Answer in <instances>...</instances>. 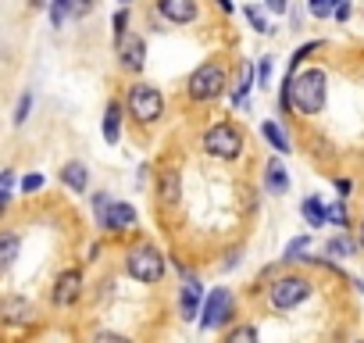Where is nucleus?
<instances>
[{"label": "nucleus", "instance_id": "b1692460", "mask_svg": "<svg viewBox=\"0 0 364 343\" xmlns=\"http://www.w3.org/2000/svg\"><path fill=\"white\" fill-rule=\"evenodd\" d=\"M250 90H254V65L247 61V65L240 68V86H236V97H232V100L240 104V100H243V97H247Z\"/></svg>", "mask_w": 364, "mask_h": 343}, {"label": "nucleus", "instance_id": "7c9ffc66", "mask_svg": "<svg viewBox=\"0 0 364 343\" xmlns=\"http://www.w3.org/2000/svg\"><path fill=\"white\" fill-rule=\"evenodd\" d=\"M29 111H33V93H22V100H18V107H15V125H22V122L29 118Z\"/></svg>", "mask_w": 364, "mask_h": 343}, {"label": "nucleus", "instance_id": "dca6fc26", "mask_svg": "<svg viewBox=\"0 0 364 343\" xmlns=\"http://www.w3.org/2000/svg\"><path fill=\"white\" fill-rule=\"evenodd\" d=\"M264 190L275 194V197L289 194V176H286V164H282L279 157H272V161L264 164Z\"/></svg>", "mask_w": 364, "mask_h": 343}, {"label": "nucleus", "instance_id": "393cba45", "mask_svg": "<svg viewBox=\"0 0 364 343\" xmlns=\"http://www.w3.org/2000/svg\"><path fill=\"white\" fill-rule=\"evenodd\" d=\"M293 79H289V72H286V79H282V90H279V111L282 115H293Z\"/></svg>", "mask_w": 364, "mask_h": 343}, {"label": "nucleus", "instance_id": "6ab92c4d", "mask_svg": "<svg viewBox=\"0 0 364 343\" xmlns=\"http://www.w3.org/2000/svg\"><path fill=\"white\" fill-rule=\"evenodd\" d=\"M261 136H264V139H268V143H272L279 154H289V150H293V143H289V132H286L279 122H264V125H261Z\"/></svg>", "mask_w": 364, "mask_h": 343}, {"label": "nucleus", "instance_id": "c85d7f7f", "mask_svg": "<svg viewBox=\"0 0 364 343\" xmlns=\"http://www.w3.org/2000/svg\"><path fill=\"white\" fill-rule=\"evenodd\" d=\"M43 183H47V179L40 176V172H29V176L22 179V194H40V190H43Z\"/></svg>", "mask_w": 364, "mask_h": 343}, {"label": "nucleus", "instance_id": "2f4dec72", "mask_svg": "<svg viewBox=\"0 0 364 343\" xmlns=\"http://www.w3.org/2000/svg\"><path fill=\"white\" fill-rule=\"evenodd\" d=\"M328 222H332V226H339V229H346V204H343V201L328 208Z\"/></svg>", "mask_w": 364, "mask_h": 343}, {"label": "nucleus", "instance_id": "c756f323", "mask_svg": "<svg viewBox=\"0 0 364 343\" xmlns=\"http://www.w3.org/2000/svg\"><path fill=\"white\" fill-rule=\"evenodd\" d=\"M125 26H129V11H118V15L111 19V33H114V43H118V40H122V36L129 33Z\"/></svg>", "mask_w": 364, "mask_h": 343}, {"label": "nucleus", "instance_id": "f3484780", "mask_svg": "<svg viewBox=\"0 0 364 343\" xmlns=\"http://www.w3.org/2000/svg\"><path fill=\"white\" fill-rule=\"evenodd\" d=\"M58 179H61L68 190H75V194H86V186H90V168H86L82 161H68V164L58 172Z\"/></svg>", "mask_w": 364, "mask_h": 343}, {"label": "nucleus", "instance_id": "ea45409f", "mask_svg": "<svg viewBox=\"0 0 364 343\" xmlns=\"http://www.w3.org/2000/svg\"><path fill=\"white\" fill-rule=\"evenodd\" d=\"M29 8L33 11H43V8H50V0H29Z\"/></svg>", "mask_w": 364, "mask_h": 343}, {"label": "nucleus", "instance_id": "5701e85b", "mask_svg": "<svg viewBox=\"0 0 364 343\" xmlns=\"http://www.w3.org/2000/svg\"><path fill=\"white\" fill-rule=\"evenodd\" d=\"M336 8H339V0H307V11L314 19H336Z\"/></svg>", "mask_w": 364, "mask_h": 343}, {"label": "nucleus", "instance_id": "f704fd0d", "mask_svg": "<svg viewBox=\"0 0 364 343\" xmlns=\"http://www.w3.org/2000/svg\"><path fill=\"white\" fill-rule=\"evenodd\" d=\"M268 75H272V58H261V68H257V83L264 86V83H268Z\"/></svg>", "mask_w": 364, "mask_h": 343}, {"label": "nucleus", "instance_id": "ddd939ff", "mask_svg": "<svg viewBox=\"0 0 364 343\" xmlns=\"http://www.w3.org/2000/svg\"><path fill=\"white\" fill-rule=\"evenodd\" d=\"M0 315H4L8 325H29L36 318V304L26 300V297H4V304H0Z\"/></svg>", "mask_w": 364, "mask_h": 343}, {"label": "nucleus", "instance_id": "4be33fe9", "mask_svg": "<svg viewBox=\"0 0 364 343\" xmlns=\"http://www.w3.org/2000/svg\"><path fill=\"white\" fill-rule=\"evenodd\" d=\"M47 11H50V26H54V29H61V26H65V19L75 11V0H50V8H47Z\"/></svg>", "mask_w": 364, "mask_h": 343}, {"label": "nucleus", "instance_id": "4c0bfd02", "mask_svg": "<svg viewBox=\"0 0 364 343\" xmlns=\"http://www.w3.org/2000/svg\"><path fill=\"white\" fill-rule=\"evenodd\" d=\"M332 186H336V194H339V197H350V190H353V183H350V179H336Z\"/></svg>", "mask_w": 364, "mask_h": 343}, {"label": "nucleus", "instance_id": "c9c22d12", "mask_svg": "<svg viewBox=\"0 0 364 343\" xmlns=\"http://www.w3.org/2000/svg\"><path fill=\"white\" fill-rule=\"evenodd\" d=\"M353 15V8H350V0H339V8H336V22H346Z\"/></svg>", "mask_w": 364, "mask_h": 343}, {"label": "nucleus", "instance_id": "58836bf2", "mask_svg": "<svg viewBox=\"0 0 364 343\" xmlns=\"http://www.w3.org/2000/svg\"><path fill=\"white\" fill-rule=\"evenodd\" d=\"M93 8V0H75V15H82V11H90Z\"/></svg>", "mask_w": 364, "mask_h": 343}, {"label": "nucleus", "instance_id": "1a4fd4ad", "mask_svg": "<svg viewBox=\"0 0 364 343\" xmlns=\"http://www.w3.org/2000/svg\"><path fill=\"white\" fill-rule=\"evenodd\" d=\"M118 65L125 72H143V65H146V43H143V36L125 33L118 40Z\"/></svg>", "mask_w": 364, "mask_h": 343}, {"label": "nucleus", "instance_id": "7ed1b4c3", "mask_svg": "<svg viewBox=\"0 0 364 343\" xmlns=\"http://www.w3.org/2000/svg\"><path fill=\"white\" fill-rule=\"evenodd\" d=\"M93 215L104 233H129L136 229V208L125 201H111L107 194H93Z\"/></svg>", "mask_w": 364, "mask_h": 343}, {"label": "nucleus", "instance_id": "bb28decb", "mask_svg": "<svg viewBox=\"0 0 364 343\" xmlns=\"http://www.w3.org/2000/svg\"><path fill=\"white\" fill-rule=\"evenodd\" d=\"M247 22H250V26H254V29H257V33H264V36H268V33H272V29H268V22H264V15H261V8H257V4H250V8H247Z\"/></svg>", "mask_w": 364, "mask_h": 343}, {"label": "nucleus", "instance_id": "0eeeda50", "mask_svg": "<svg viewBox=\"0 0 364 343\" xmlns=\"http://www.w3.org/2000/svg\"><path fill=\"white\" fill-rule=\"evenodd\" d=\"M311 290H314V283H311L307 275H279V279L268 286V300H272L275 311H289V307L304 304V300L311 297Z\"/></svg>", "mask_w": 364, "mask_h": 343}, {"label": "nucleus", "instance_id": "473e14b6", "mask_svg": "<svg viewBox=\"0 0 364 343\" xmlns=\"http://www.w3.org/2000/svg\"><path fill=\"white\" fill-rule=\"evenodd\" d=\"M229 339H257V325H240V329H229Z\"/></svg>", "mask_w": 364, "mask_h": 343}, {"label": "nucleus", "instance_id": "a19ab883", "mask_svg": "<svg viewBox=\"0 0 364 343\" xmlns=\"http://www.w3.org/2000/svg\"><path fill=\"white\" fill-rule=\"evenodd\" d=\"M357 250H364V218H360V226H357Z\"/></svg>", "mask_w": 364, "mask_h": 343}, {"label": "nucleus", "instance_id": "cd10ccee", "mask_svg": "<svg viewBox=\"0 0 364 343\" xmlns=\"http://www.w3.org/2000/svg\"><path fill=\"white\" fill-rule=\"evenodd\" d=\"M307 243H311V240H307V236H296V240H293V243H289V247H286V258H282V261H304V258H300V254H304V250H307Z\"/></svg>", "mask_w": 364, "mask_h": 343}, {"label": "nucleus", "instance_id": "f257e3e1", "mask_svg": "<svg viewBox=\"0 0 364 343\" xmlns=\"http://www.w3.org/2000/svg\"><path fill=\"white\" fill-rule=\"evenodd\" d=\"M293 79V104L300 115H318L325 107V93H328V79L321 68H304V72H289Z\"/></svg>", "mask_w": 364, "mask_h": 343}, {"label": "nucleus", "instance_id": "9d476101", "mask_svg": "<svg viewBox=\"0 0 364 343\" xmlns=\"http://www.w3.org/2000/svg\"><path fill=\"white\" fill-rule=\"evenodd\" d=\"M50 297H54L58 307H72V304L82 297V272H79V268H65V272L58 275Z\"/></svg>", "mask_w": 364, "mask_h": 343}, {"label": "nucleus", "instance_id": "37998d69", "mask_svg": "<svg viewBox=\"0 0 364 343\" xmlns=\"http://www.w3.org/2000/svg\"><path fill=\"white\" fill-rule=\"evenodd\" d=\"M122 4H129V0H122Z\"/></svg>", "mask_w": 364, "mask_h": 343}, {"label": "nucleus", "instance_id": "412c9836", "mask_svg": "<svg viewBox=\"0 0 364 343\" xmlns=\"http://www.w3.org/2000/svg\"><path fill=\"white\" fill-rule=\"evenodd\" d=\"M353 247H357V240H350L346 233H339V236H332V240L325 243V254H328V258H350Z\"/></svg>", "mask_w": 364, "mask_h": 343}, {"label": "nucleus", "instance_id": "20e7f679", "mask_svg": "<svg viewBox=\"0 0 364 343\" xmlns=\"http://www.w3.org/2000/svg\"><path fill=\"white\" fill-rule=\"evenodd\" d=\"M225 86H229V75H225V68L218 65V61H204L193 75H190V86H186V93H190V100H197V104H208V100H215V97H222L225 93Z\"/></svg>", "mask_w": 364, "mask_h": 343}, {"label": "nucleus", "instance_id": "4468645a", "mask_svg": "<svg viewBox=\"0 0 364 343\" xmlns=\"http://www.w3.org/2000/svg\"><path fill=\"white\" fill-rule=\"evenodd\" d=\"M157 201L161 204H171V208L182 201V176H178L175 168H164L161 176H157Z\"/></svg>", "mask_w": 364, "mask_h": 343}, {"label": "nucleus", "instance_id": "2eb2a0df", "mask_svg": "<svg viewBox=\"0 0 364 343\" xmlns=\"http://www.w3.org/2000/svg\"><path fill=\"white\" fill-rule=\"evenodd\" d=\"M122 118H125V107L118 104V100H107V107H104V125H100V132H104V143H118L122 139Z\"/></svg>", "mask_w": 364, "mask_h": 343}, {"label": "nucleus", "instance_id": "9b49d317", "mask_svg": "<svg viewBox=\"0 0 364 343\" xmlns=\"http://www.w3.org/2000/svg\"><path fill=\"white\" fill-rule=\"evenodd\" d=\"M200 300H204L200 279L197 275H186V283H182V290H178V315H182V322H193L200 315Z\"/></svg>", "mask_w": 364, "mask_h": 343}, {"label": "nucleus", "instance_id": "f8f14e48", "mask_svg": "<svg viewBox=\"0 0 364 343\" xmlns=\"http://www.w3.org/2000/svg\"><path fill=\"white\" fill-rule=\"evenodd\" d=\"M157 11L171 26H190L197 22V0H157Z\"/></svg>", "mask_w": 364, "mask_h": 343}, {"label": "nucleus", "instance_id": "e433bc0d", "mask_svg": "<svg viewBox=\"0 0 364 343\" xmlns=\"http://www.w3.org/2000/svg\"><path fill=\"white\" fill-rule=\"evenodd\" d=\"M11 190H15V172L8 168L4 172V201H11Z\"/></svg>", "mask_w": 364, "mask_h": 343}, {"label": "nucleus", "instance_id": "72a5a7b5", "mask_svg": "<svg viewBox=\"0 0 364 343\" xmlns=\"http://www.w3.org/2000/svg\"><path fill=\"white\" fill-rule=\"evenodd\" d=\"M264 8H268L272 15H286V11H289V0H264Z\"/></svg>", "mask_w": 364, "mask_h": 343}, {"label": "nucleus", "instance_id": "79ce46f5", "mask_svg": "<svg viewBox=\"0 0 364 343\" xmlns=\"http://www.w3.org/2000/svg\"><path fill=\"white\" fill-rule=\"evenodd\" d=\"M218 8H222V11H229V15L236 11V4H232V0H218Z\"/></svg>", "mask_w": 364, "mask_h": 343}, {"label": "nucleus", "instance_id": "a211bd4d", "mask_svg": "<svg viewBox=\"0 0 364 343\" xmlns=\"http://www.w3.org/2000/svg\"><path fill=\"white\" fill-rule=\"evenodd\" d=\"M300 215H304V222H307V229H321L325 222H328V208L321 204V197H304V204H300Z\"/></svg>", "mask_w": 364, "mask_h": 343}, {"label": "nucleus", "instance_id": "6e6552de", "mask_svg": "<svg viewBox=\"0 0 364 343\" xmlns=\"http://www.w3.org/2000/svg\"><path fill=\"white\" fill-rule=\"evenodd\" d=\"M232 307H236V297L225 286L222 290H211L204 297V307H200V329H222L232 318Z\"/></svg>", "mask_w": 364, "mask_h": 343}, {"label": "nucleus", "instance_id": "a878e982", "mask_svg": "<svg viewBox=\"0 0 364 343\" xmlns=\"http://www.w3.org/2000/svg\"><path fill=\"white\" fill-rule=\"evenodd\" d=\"M318 47H321V40H314V43H304V47H300V51L289 58V72H296V68H300V65H304V61H307V58L318 51Z\"/></svg>", "mask_w": 364, "mask_h": 343}, {"label": "nucleus", "instance_id": "423d86ee", "mask_svg": "<svg viewBox=\"0 0 364 343\" xmlns=\"http://www.w3.org/2000/svg\"><path fill=\"white\" fill-rule=\"evenodd\" d=\"M200 143H204V154H211V157H218V161H236V157L243 154V132H240V125H232V122L211 125Z\"/></svg>", "mask_w": 364, "mask_h": 343}, {"label": "nucleus", "instance_id": "f03ea898", "mask_svg": "<svg viewBox=\"0 0 364 343\" xmlns=\"http://www.w3.org/2000/svg\"><path fill=\"white\" fill-rule=\"evenodd\" d=\"M125 272L143 286H157L164 279V254L154 243H136L125 254Z\"/></svg>", "mask_w": 364, "mask_h": 343}, {"label": "nucleus", "instance_id": "aec40b11", "mask_svg": "<svg viewBox=\"0 0 364 343\" xmlns=\"http://www.w3.org/2000/svg\"><path fill=\"white\" fill-rule=\"evenodd\" d=\"M15 258H18V236L15 233H4L0 236V268H11L15 265Z\"/></svg>", "mask_w": 364, "mask_h": 343}, {"label": "nucleus", "instance_id": "39448f33", "mask_svg": "<svg viewBox=\"0 0 364 343\" xmlns=\"http://www.w3.org/2000/svg\"><path fill=\"white\" fill-rule=\"evenodd\" d=\"M125 107H129V115H132L139 125H154V122L164 115V97H161L157 86H150V83H136V86H129Z\"/></svg>", "mask_w": 364, "mask_h": 343}]
</instances>
